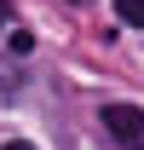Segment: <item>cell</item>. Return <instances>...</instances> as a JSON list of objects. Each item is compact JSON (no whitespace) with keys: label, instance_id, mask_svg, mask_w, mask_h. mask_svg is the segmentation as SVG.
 Segmentation results:
<instances>
[{"label":"cell","instance_id":"obj_3","mask_svg":"<svg viewBox=\"0 0 144 150\" xmlns=\"http://www.w3.org/2000/svg\"><path fill=\"white\" fill-rule=\"evenodd\" d=\"M0 150H35V144H23V139H12V144H0Z\"/></svg>","mask_w":144,"mask_h":150},{"label":"cell","instance_id":"obj_4","mask_svg":"<svg viewBox=\"0 0 144 150\" xmlns=\"http://www.w3.org/2000/svg\"><path fill=\"white\" fill-rule=\"evenodd\" d=\"M0 23H6V0H0Z\"/></svg>","mask_w":144,"mask_h":150},{"label":"cell","instance_id":"obj_2","mask_svg":"<svg viewBox=\"0 0 144 150\" xmlns=\"http://www.w3.org/2000/svg\"><path fill=\"white\" fill-rule=\"evenodd\" d=\"M115 18L133 23V29H144V0H115Z\"/></svg>","mask_w":144,"mask_h":150},{"label":"cell","instance_id":"obj_5","mask_svg":"<svg viewBox=\"0 0 144 150\" xmlns=\"http://www.w3.org/2000/svg\"><path fill=\"white\" fill-rule=\"evenodd\" d=\"M69 6H87V0H69Z\"/></svg>","mask_w":144,"mask_h":150},{"label":"cell","instance_id":"obj_1","mask_svg":"<svg viewBox=\"0 0 144 150\" xmlns=\"http://www.w3.org/2000/svg\"><path fill=\"white\" fill-rule=\"evenodd\" d=\"M98 121H104V133L121 150H144V110H138V104H104Z\"/></svg>","mask_w":144,"mask_h":150}]
</instances>
